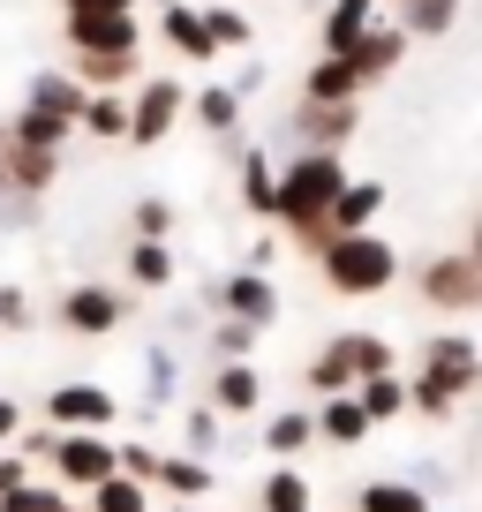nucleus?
I'll use <instances>...</instances> for the list:
<instances>
[{
    "label": "nucleus",
    "mask_w": 482,
    "mask_h": 512,
    "mask_svg": "<svg viewBox=\"0 0 482 512\" xmlns=\"http://www.w3.org/2000/svg\"><path fill=\"white\" fill-rule=\"evenodd\" d=\"M317 264H324V287H332V294H385L392 272H400L392 241H377L370 226H362V234H332L317 249Z\"/></svg>",
    "instance_id": "obj_1"
},
{
    "label": "nucleus",
    "mask_w": 482,
    "mask_h": 512,
    "mask_svg": "<svg viewBox=\"0 0 482 512\" xmlns=\"http://www.w3.org/2000/svg\"><path fill=\"white\" fill-rule=\"evenodd\" d=\"M475 369H482L475 339H460V332L430 339V347H422V377H415V392H407V407H422V415H445V407L460 400L467 384H475Z\"/></svg>",
    "instance_id": "obj_2"
},
{
    "label": "nucleus",
    "mask_w": 482,
    "mask_h": 512,
    "mask_svg": "<svg viewBox=\"0 0 482 512\" xmlns=\"http://www.w3.org/2000/svg\"><path fill=\"white\" fill-rule=\"evenodd\" d=\"M415 294L430 309H445V317H467V309H482V256L475 249H445L430 256L415 272Z\"/></svg>",
    "instance_id": "obj_3"
},
{
    "label": "nucleus",
    "mask_w": 482,
    "mask_h": 512,
    "mask_svg": "<svg viewBox=\"0 0 482 512\" xmlns=\"http://www.w3.org/2000/svg\"><path fill=\"white\" fill-rule=\"evenodd\" d=\"M377 369H392V347H385V339H370V332H339L332 347L309 362V384H317V392H347L354 377H377Z\"/></svg>",
    "instance_id": "obj_4"
},
{
    "label": "nucleus",
    "mask_w": 482,
    "mask_h": 512,
    "mask_svg": "<svg viewBox=\"0 0 482 512\" xmlns=\"http://www.w3.org/2000/svg\"><path fill=\"white\" fill-rule=\"evenodd\" d=\"M354 128H362V106H354V98H302V106L287 113V136L302 151H339Z\"/></svg>",
    "instance_id": "obj_5"
},
{
    "label": "nucleus",
    "mask_w": 482,
    "mask_h": 512,
    "mask_svg": "<svg viewBox=\"0 0 482 512\" xmlns=\"http://www.w3.org/2000/svg\"><path fill=\"white\" fill-rule=\"evenodd\" d=\"M174 121H181V83L144 76V83H136V98H129V128H121V144H159Z\"/></svg>",
    "instance_id": "obj_6"
},
{
    "label": "nucleus",
    "mask_w": 482,
    "mask_h": 512,
    "mask_svg": "<svg viewBox=\"0 0 482 512\" xmlns=\"http://www.w3.org/2000/svg\"><path fill=\"white\" fill-rule=\"evenodd\" d=\"M136 16L129 8H76L68 16V53H136Z\"/></svg>",
    "instance_id": "obj_7"
},
{
    "label": "nucleus",
    "mask_w": 482,
    "mask_h": 512,
    "mask_svg": "<svg viewBox=\"0 0 482 512\" xmlns=\"http://www.w3.org/2000/svg\"><path fill=\"white\" fill-rule=\"evenodd\" d=\"M339 53H347V68H354V76H362V91H370L377 76H392V68H400L407 38H400V31H377V23H370V31L354 38V46H339Z\"/></svg>",
    "instance_id": "obj_8"
},
{
    "label": "nucleus",
    "mask_w": 482,
    "mask_h": 512,
    "mask_svg": "<svg viewBox=\"0 0 482 512\" xmlns=\"http://www.w3.org/2000/svg\"><path fill=\"white\" fill-rule=\"evenodd\" d=\"M129 317V302L113 287H76V294H61V324H76V332H113V324Z\"/></svg>",
    "instance_id": "obj_9"
},
{
    "label": "nucleus",
    "mask_w": 482,
    "mask_h": 512,
    "mask_svg": "<svg viewBox=\"0 0 482 512\" xmlns=\"http://www.w3.org/2000/svg\"><path fill=\"white\" fill-rule=\"evenodd\" d=\"M377 211H385V189H377V181H339V196L324 204V226H332V234H362Z\"/></svg>",
    "instance_id": "obj_10"
},
{
    "label": "nucleus",
    "mask_w": 482,
    "mask_h": 512,
    "mask_svg": "<svg viewBox=\"0 0 482 512\" xmlns=\"http://www.w3.org/2000/svg\"><path fill=\"white\" fill-rule=\"evenodd\" d=\"M219 302H226V317H241V324H272V317H279V294H272V279H257V272H234V279H219Z\"/></svg>",
    "instance_id": "obj_11"
},
{
    "label": "nucleus",
    "mask_w": 482,
    "mask_h": 512,
    "mask_svg": "<svg viewBox=\"0 0 482 512\" xmlns=\"http://www.w3.org/2000/svg\"><path fill=\"white\" fill-rule=\"evenodd\" d=\"M53 422H61V430H98V422H113V400L98 384H61V392H53Z\"/></svg>",
    "instance_id": "obj_12"
},
{
    "label": "nucleus",
    "mask_w": 482,
    "mask_h": 512,
    "mask_svg": "<svg viewBox=\"0 0 482 512\" xmlns=\"http://www.w3.org/2000/svg\"><path fill=\"white\" fill-rule=\"evenodd\" d=\"M83 98H91V91H83L68 68H46V76H31V106H38V113H53V121H68V128H76Z\"/></svg>",
    "instance_id": "obj_13"
},
{
    "label": "nucleus",
    "mask_w": 482,
    "mask_h": 512,
    "mask_svg": "<svg viewBox=\"0 0 482 512\" xmlns=\"http://www.w3.org/2000/svg\"><path fill=\"white\" fill-rule=\"evenodd\" d=\"M68 76L83 91H121V83H136V53H68Z\"/></svg>",
    "instance_id": "obj_14"
},
{
    "label": "nucleus",
    "mask_w": 482,
    "mask_h": 512,
    "mask_svg": "<svg viewBox=\"0 0 482 512\" xmlns=\"http://www.w3.org/2000/svg\"><path fill=\"white\" fill-rule=\"evenodd\" d=\"M159 31H166V46L181 53V61H211V31H204V16L196 8H181V0H166V16H159Z\"/></svg>",
    "instance_id": "obj_15"
},
{
    "label": "nucleus",
    "mask_w": 482,
    "mask_h": 512,
    "mask_svg": "<svg viewBox=\"0 0 482 512\" xmlns=\"http://www.w3.org/2000/svg\"><path fill=\"white\" fill-rule=\"evenodd\" d=\"M53 174H61V151H31V144H8V189L16 196H46Z\"/></svg>",
    "instance_id": "obj_16"
},
{
    "label": "nucleus",
    "mask_w": 482,
    "mask_h": 512,
    "mask_svg": "<svg viewBox=\"0 0 482 512\" xmlns=\"http://www.w3.org/2000/svg\"><path fill=\"white\" fill-rule=\"evenodd\" d=\"M53 452H61V475L68 482H106L113 475V452L98 445V437H61Z\"/></svg>",
    "instance_id": "obj_17"
},
{
    "label": "nucleus",
    "mask_w": 482,
    "mask_h": 512,
    "mask_svg": "<svg viewBox=\"0 0 482 512\" xmlns=\"http://www.w3.org/2000/svg\"><path fill=\"white\" fill-rule=\"evenodd\" d=\"M302 98H362V76L347 68V53H324V61L302 76Z\"/></svg>",
    "instance_id": "obj_18"
},
{
    "label": "nucleus",
    "mask_w": 482,
    "mask_h": 512,
    "mask_svg": "<svg viewBox=\"0 0 482 512\" xmlns=\"http://www.w3.org/2000/svg\"><path fill=\"white\" fill-rule=\"evenodd\" d=\"M196 121H204L211 136H234L241 128V91L234 83H204V91H196Z\"/></svg>",
    "instance_id": "obj_19"
},
{
    "label": "nucleus",
    "mask_w": 482,
    "mask_h": 512,
    "mask_svg": "<svg viewBox=\"0 0 482 512\" xmlns=\"http://www.w3.org/2000/svg\"><path fill=\"white\" fill-rule=\"evenodd\" d=\"M370 16H377V0H332V16H324V53L354 46V38L370 31Z\"/></svg>",
    "instance_id": "obj_20"
},
{
    "label": "nucleus",
    "mask_w": 482,
    "mask_h": 512,
    "mask_svg": "<svg viewBox=\"0 0 482 512\" xmlns=\"http://www.w3.org/2000/svg\"><path fill=\"white\" fill-rule=\"evenodd\" d=\"M76 121L91 128V136H106V144H121V128H129V98H121V91H91Z\"/></svg>",
    "instance_id": "obj_21"
},
{
    "label": "nucleus",
    "mask_w": 482,
    "mask_h": 512,
    "mask_svg": "<svg viewBox=\"0 0 482 512\" xmlns=\"http://www.w3.org/2000/svg\"><path fill=\"white\" fill-rule=\"evenodd\" d=\"M452 16H460V0H407L400 16V38H445Z\"/></svg>",
    "instance_id": "obj_22"
},
{
    "label": "nucleus",
    "mask_w": 482,
    "mask_h": 512,
    "mask_svg": "<svg viewBox=\"0 0 482 512\" xmlns=\"http://www.w3.org/2000/svg\"><path fill=\"white\" fill-rule=\"evenodd\" d=\"M61 136H68V121H53V113H38V106H23L16 121H8V144H31V151H61Z\"/></svg>",
    "instance_id": "obj_23"
},
{
    "label": "nucleus",
    "mask_w": 482,
    "mask_h": 512,
    "mask_svg": "<svg viewBox=\"0 0 482 512\" xmlns=\"http://www.w3.org/2000/svg\"><path fill=\"white\" fill-rule=\"evenodd\" d=\"M257 392H264V384H257V369H249V362L234 369V362H226V369H219V392H211V400H219L226 415H249V407H257Z\"/></svg>",
    "instance_id": "obj_24"
},
{
    "label": "nucleus",
    "mask_w": 482,
    "mask_h": 512,
    "mask_svg": "<svg viewBox=\"0 0 482 512\" xmlns=\"http://www.w3.org/2000/svg\"><path fill=\"white\" fill-rule=\"evenodd\" d=\"M241 196H249L257 219H272V159L264 151H241Z\"/></svg>",
    "instance_id": "obj_25"
},
{
    "label": "nucleus",
    "mask_w": 482,
    "mask_h": 512,
    "mask_svg": "<svg viewBox=\"0 0 482 512\" xmlns=\"http://www.w3.org/2000/svg\"><path fill=\"white\" fill-rule=\"evenodd\" d=\"M354 400H362V415H370V422H385V415H400V407H407V392L392 384V369H377V377H362Z\"/></svg>",
    "instance_id": "obj_26"
},
{
    "label": "nucleus",
    "mask_w": 482,
    "mask_h": 512,
    "mask_svg": "<svg viewBox=\"0 0 482 512\" xmlns=\"http://www.w3.org/2000/svg\"><path fill=\"white\" fill-rule=\"evenodd\" d=\"M354 505H362V512H430V505H422V490H407V482H370Z\"/></svg>",
    "instance_id": "obj_27"
},
{
    "label": "nucleus",
    "mask_w": 482,
    "mask_h": 512,
    "mask_svg": "<svg viewBox=\"0 0 482 512\" xmlns=\"http://www.w3.org/2000/svg\"><path fill=\"white\" fill-rule=\"evenodd\" d=\"M129 272H136V287H166V279H174L166 241H136V249H129Z\"/></svg>",
    "instance_id": "obj_28"
},
{
    "label": "nucleus",
    "mask_w": 482,
    "mask_h": 512,
    "mask_svg": "<svg viewBox=\"0 0 482 512\" xmlns=\"http://www.w3.org/2000/svg\"><path fill=\"white\" fill-rule=\"evenodd\" d=\"M324 437H339V445H362V437H370V415H362V400H332V407H324Z\"/></svg>",
    "instance_id": "obj_29"
},
{
    "label": "nucleus",
    "mask_w": 482,
    "mask_h": 512,
    "mask_svg": "<svg viewBox=\"0 0 482 512\" xmlns=\"http://www.w3.org/2000/svg\"><path fill=\"white\" fill-rule=\"evenodd\" d=\"M264 512H317V505H309V482L294 475V467H287V475H272V490H264Z\"/></svg>",
    "instance_id": "obj_30"
},
{
    "label": "nucleus",
    "mask_w": 482,
    "mask_h": 512,
    "mask_svg": "<svg viewBox=\"0 0 482 512\" xmlns=\"http://www.w3.org/2000/svg\"><path fill=\"white\" fill-rule=\"evenodd\" d=\"M196 16H204V31H211V46H249V16H234V8H196Z\"/></svg>",
    "instance_id": "obj_31"
},
{
    "label": "nucleus",
    "mask_w": 482,
    "mask_h": 512,
    "mask_svg": "<svg viewBox=\"0 0 482 512\" xmlns=\"http://www.w3.org/2000/svg\"><path fill=\"white\" fill-rule=\"evenodd\" d=\"M174 234V204H166V196H144V204H136V241H166Z\"/></svg>",
    "instance_id": "obj_32"
},
{
    "label": "nucleus",
    "mask_w": 482,
    "mask_h": 512,
    "mask_svg": "<svg viewBox=\"0 0 482 512\" xmlns=\"http://www.w3.org/2000/svg\"><path fill=\"white\" fill-rule=\"evenodd\" d=\"M309 430H317L309 415H279V422H272V452H302V445H309Z\"/></svg>",
    "instance_id": "obj_33"
},
{
    "label": "nucleus",
    "mask_w": 482,
    "mask_h": 512,
    "mask_svg": "<svg viewBox=\"0 0 482 512\" xmlns=\"http://www.w3.org/2000/svg\"><path fill=\"white\" fill-rule=\"evenodd\" d=\"M249 339H257V324H241V317H226L219 332H211V347H219L226 362H234V354H249Z\"/></svg>",
    "instance_id": "obj_34"
},
{
    "label": "nucleus",
    "mask_w": 482,
    "mask_h": 512,
    "mask_svg": "<svg viewBox=\"0 0 482 512\" xmlns=\"http://www.w3.org/2000/svg\"><path fill=\"white\" fill-rule=\"evenodd\" d=\"M98 512H144V497L129 482H98Z\"/></svg>",
    "instance_id": "obj_35"
},
{
    "label": "nucleus",
    "mask_w": 482,
    "mask_h": 512,
    "mask_svg": "<svg viewBox=\"0 0 482 512\" xmlns=\"http://www.w3.org/2000/svg\"><path fill=\"white\" fill-rule=\"evenodd\" d=\"M8 512H68V505L46 497V490H8Z\"/></svg>",
    "instance_id": "obj_36"
},
{
    "label": "nucleus",
    "mask_w": 482,
    "mask_h": 512,
    "mask_svg": "<svg viewBox=\"0 0 482 512\" xmlns=\"http://www.w3.org/2000/svg\"><path fill=\"white\" fill-rule=\"evenodd\" d=\"M159 475H166V482H174V490H189V497H196V490H204V467H181V460H174V467H159Z\"/></svg>",
    "instance_id": "obj_37"
},
{
    "label": "nucleus",
    "mask_w": 482,
    "mask_h": 512,
    "mask_svg": "<svg viewBox=\"0 0 482 512\" xmlns=\"http://www.w3.org/2000/svg\"><path fill=\"white\" fill-rule=\"evenodd\" d=\"M23 317H31V302H23L16 287H0V324H23Z\"/></svg>",
    "instance_id": "obj_38"
},
{
    "label": "nucleus",
    "mask_w": 482,
    "mask_h": 512,
    "mask_svg": "<svg viewBox=\"0 0 482 512\" xmlns=\"http://www.w3.org/2000/svg\"><path fill=\"white\" fill-rule=\"evenodd\" d=\"M68 16H76V8H136V0H61Z\"/></svg>",
    "instance_id": "obj_39"
},
{
    "label": "nucleus",
    "mask_w": 482,
    "mask_h": 512,
    "mask_svg": "<svg viewBox=\"0 0 482 512\" xmlns=\"http://www.w3.org/2000/svg\"><path fill=\"white\" fill-rule=\"evenodd\" d=\"M16 475H23V467H16V460H0V490H16Z\"/></svg>",
    "instance_id": "obj_40"
},
{
    "label": "nucleus",
    "mask_w": 482,
    "mask_h": 512,
    "mask_svg": "<svg viewBox=\"0 0 482 512\" xmlns=\"http://www.w3.org/2000/svg\"><path fill=\"white\" fill-rule=\"evenodd\" d=\"M8 430H16V407H8V400H0V437H8Z\"/></svg>",
    "instance_id": "obj_41"
}]
</instances>
